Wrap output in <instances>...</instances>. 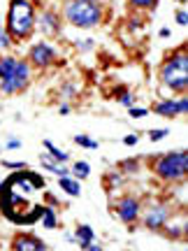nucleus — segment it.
Returning <instances> with one entry per match:
<instances>
[{
  "label": "nucleus",
  "instance_id": "2f4dec72",
  "mask_svg": "<svg viewBox=\"0 0 188 251\" xmlns=\"http://www.w3.org/2000/svg\"><path fill=\"white\" fill-rule=\"evenodd\" d=\"M61 114H63V117H65V114H70V107H68V105H63V107H61Z\"/></svg>",
  "mask_w": 188,
  "mask_h": 251
},
{
  "label": "nucleus",
  "instance_id": "ddd939ff",
  "mask_svg": "<svg viewBox=\"0 0 188 251\" xmlns=\"http://www.w3.org/2000/svg\"><path fill=\"white\" fill-rule=\"evenodd\" d=\"M58 186L63 188V191H65V193H70V196H79L81 193V188H79V181L77 179H72L70 175H68V177H61V179H58Z\"/></svg>",
  "mask_w": 188,
  "mask_h": 251
},
{
  "label": "nucleus",
  "instance_id": "5701e85b",
  "mask_svg": "<svg viewBox=\"0 0 188 251\" xmlns=\"http://www.w3.org/2000/svg\"><path fill=\"white\" fill-rule=\"evenodd\" d=\"M118 100H121V105H125V107H133V102H135V98L130 93H118Z\"/></svg>",
  "mask_w": 188,
  "mask_h": 251
},
{
  "label": "nucleus",
  "instance_id": "4468645a",
  "mask_svg": "<svg viewBox=\"0 0 188 251\" xmlns=\"http://www.w3.org/2000/svg\"><path fill=\"white\" fill-rule=\"evenodd\" d=\"M14 65H17V58H0V79H7L12 70H14Z\"/></svg>",
  "mask_w": 188,
  "mask_h": 251
},
{
  "label": "nucleus",
  "instance_id": "cd10ccee",
  "mask_svg": "<svg viewBox=\"0 0 188 251\" xmlns=\"http://www.w3.org/2000/svg\"><path fill=\"white\" fill-rule=\"evenodd\" d=\"M123 144H128V147L137 144V135H125V137H123Z\"/></svg>",
  "mask_w": 188,
  "mask_h": 251
},
{
  "label": "nucleus",
  "instance_id": "412c9836",
  "mask_svg": "<svg viewBox=\"0 0 188 251\" xmlns=\"http://www.w3.org/2000/svg\"><path fill=\"white\" fill-rule=\"evenodd\" d=\"M158 0H130V5L133 7H142V9H149V7H153Z\"/></svg>",
  "mask_w": 188,
  "mask_h": 251
},
{
  "label": "nucleus",
  "instance_id": "9d476101",
  "mask_svg": "<svg viewBox=\"0 0 188 251\" xmlns=\"http://www.w3.org/2000/svg\"><path fill=\"white\" fill-rule=\"evenodd\" d=\"M167 216H170L167 207L156 205L153 209H149V214H146V219H144V224L149 226V228H161L163 224H167Z\"/></svg>",
  "mask_w": 188,
  "mask_h": 251
},
{
  "label": "nucleus",
  "instance_id": "20e7f679",
  "mask_svg": "<svg viewBox=\"0 0 188 251\" xmlns=\"http://www.w3.org/2000/svg\"><path fill=\"white\" fill-rule=\"evenodd\" d=\"M161 79L174 91H186L188 86V56L186 51H177L170 61L163 63Z\"/></svg>",
  "mask_w": 188,
  "mask_h": 251
},
{
  "label": "nucleus",
  "instance_id": "7c9ffc66",
  "mask_svg": "<svg viewBox=\"0 0 188 251\" xmlns=\"http://www.w3.org/2000/svg\"><path fill=\"white\" fill-rule=\"evenodd\" d=\"M161 37H170V28H161Z\"/></svg>",
  "mask_w": 188,
  "mask_h": 251
},
{
  "label": "nucleus",
  "instance_id": "1a4fd4ad",
  "mask_svg": "<svg viewBox=\"0 0 188 251\" xmlns=\"http://www.w3.org/2000/svg\"><path fill=\"white\" fill-rule=\"evenodd\" d=\"M117 212L123 224H133L135 219H137V214H140V202L135 198H123L117 205Z\"/></svg>",
  "mask_w": 188,
  "mask_h": 251
},
{
  "label": "nucleus",
  "instance_id": "a878e982",
  "mask_svg": "<svg viewBox=\"0 0 188 251\" xmlns=\"http://www.w3.org/2000/svg\"><path fill=\"white\" fill-rule=\"evenodd\" d=\"M130 117H133V119H142V117H146V109H140V107H130Z\"/></svg>",
  "mask_w": 188,
  "mask_h": 251
},
{
  "label": "nucleus",
  "instance_id": "393cba45",
  "mask_svg": "<svg viewBox=\"0 0 188 251\" xmlns=\"http://www.w3.org/2000/svg\"><path fill=\"white\" fill-rule=\"evenodd\" d=\"M177 24H179V26H186L188 24V12H184V9L177 12Z\"/></svg>",
  "mask_w": 188,
  "mask_h": 251
},
{
  "label": "nucleus",
  "instance_id": "b1692460",
  "mask_svg": "<svg viewBox=\"0 0 188 251\" xmlns=\"http://www.w3.org/2000/svg\"><path fill=\"white\" fill-rule=\"evenodd\" d=\"M2 165L5 168H9V170H24L26 168V163L21 161V163H9V161H2Z\"/></svg>",
  "mask_w": 188,
  "mask_h": 251
},
{
  "label": "nucleus",
  "instance_id": "f3484780",
  "mask_svg": "<svg viewBox=\"0 0 188 251\" xmlns=\"http://www.w3.org/2000/svg\"><path fill=\"white\" fill-rule=\"evenodd\" d=\"M77 237L81 240V244H84V242H93V240H95L93 228H89V226H79V228H77Z\"/></svg>",
  "mask_w": 188,
  "mask_h": 251
},
{
  "label": "nucleus",
  "instance_id": "4be33fe9",
  "mask_svg": "<svg viewBox=\"0 0 188 251\" xmlns=\"http://www.w3.org/2000/svg\"><path fill=\"white\" fill-rule=\"evenodd\" d=\"M167 133H170L167 128H158V130H153V133L149 135V137H151L153 142H158V140H163V137H167Z\"/></svg>",
  "mask_w": 188,
  "mask_h": 251
},
{
  "label": "nucleus",
  "instance_id": "473e14b6",
  "mask_svg": "<svg viewBox=\"0 0 188 251\" xmlns=\"http://www.w3.org/2000/svg\"><path fill=\"white\" fill-rule=\"evenodd\" d=\"M177 2H186V0H177Z\"/></svg>",
  "mask_w": 188,
  "mask_h": 251
},
{
  "label": "nucleus",
  "instance_id": "2eb2a0df",
  "mask_svg": "<svg viewBox=\"0 0 188 251\" xmlns=\"http://www.w3.org/2000/svg\"><path fill=\"white\" fill-rule=\"evenodd\" d=\"M45 147H47V149H49V153H51V156H54V158H56V161H58V163L70 161V156H68V153H65V151H61V149H58V147H56V144L51 142V140H45Z\"/></svg>",
  "mask_w": 188,
  "mask_h": 251
},
{
  "label": "nucleus",
  "instance_id": "aec40b11",
  "mask_svg": "<svg viewBox=\"0 0 188 251\" xmlns=\"http://www.w3.org/2000/svg\"><path fill=\"white\" fill-rule=\"evenodd\" d=\"M9 45H12V37H9V33L0 30V51H7Z\"/></svg>",
  "mask_w": 188,
  "mask_h": 251
},
{
  "label": "nucleus",
  "instance_id": "f03ea898",
  "mask_svg": "<svg viewBox=\"0 0 188 251\" xmlns=\"http://www.w3.org/2000/svg\"><path fill=\"white\" fill-rule=\"evenodd\" d=\"M35 28V9L28 0H12L7 12V33L12 40H26Z\"/></svg>",
  "mask_w": 188,
  "mask_h": 251
},
{
  "label": "nucleus",
  "instance_id": "9b49d317",
  "mask_svg": "<svg viewBox=\"0 0 188 251\" xmlns=\"http://www.w3.org/2000/svg\"><path fill=\"white\" fill-rule=\"evenodd\" d=\"M14 249L19 251H45L47 244L42 240H35V237H17L14 240Z\"/></svg>",
  "mask_w": 188,
  "mask_h": 251
},
{
  "label": "nucleus",
  "instance_id": "6ab92c4d",
  "mask_svg": "<svg viewBox=\"0 0 188 251\" xmlns=\"http://www.w3.org/2000/svg\"><path fill=\"white\" fill-rule=\"evenodd\" d=\"M42 216H45V228H54V226H56V214H54V209L45 207Z\"/></svg>",
  "mask_w": 188,
  "mask_h": 251
},
{
  "label": "nucleus",
  "instance_id": "dca6fc26",
  "mask_svg": "<svg viewBox=\"0 0 188 251\" xmlns=\"http://www.w3.org/2000/svg\"><path fill=\"white\" fill-rule=\"evenodd\" d=\"M72 175L77 177V179H86L91 175V168H89V163H84V161H77L74 163V168H72Z\"/></svg>",
  "mask_w": 188,
  "mask_h": 251
},
{
  "label": "nucleus",
  "instance_id": "39448f33",
  "mask_svg": "<svg viewBox=\"0 0 188 251\" xmlns=\"http://www.w3.org/2000/svg\"><path fill=\"white\" fill-rule=\"evenodd\" d=\"M153 170L158 177L167 181H174V179H181L184 175L188 172V156L186 151H174V153H167V156H161Z\"/></svg>",
  "mask_w": 188,
  "mask_h": 251
},
{
  "label": "nucleus",
  "instance_id": "a211bd4d",
  "mask_svg": "<svg viewBox=\"0 0 188 251\" xmlns=\"http://www.w3.org/2000/svg\"><path fill=\"white\" fill-rule=\"evenodd\" d=\"M74 142L81 144V147H89V149H98V142H95V140H91V137H86V135H77V137H74Z\"/></svg>",
  "mask_w": 188,
  "mask_h": 251
},
{
  "label": "nucleus",
  "instance_id": "6e6552de",
  "mask_svg": "<svg viewBox=\"0 0 188 251\" xmlns=\"http://www.w3.org/2000/svg\"><path fill=\"white\" fill-rule=\"evenodd\" d=\"M156 114H161V117H177V114H186L188 112V100L181 98V100H163L156 105L153 109Z\"/></svg>",
  "mask_w": 188,
  "mask_h": 251
},
{
  "label": "nucleus",
  "instance_id": "f8f14e48",
  "mask_svg": "<svg viewBox=\"0 0 188 251\" xmlns=\"http://www.w3.org/2000/svg\"><path fill=\"white\" fill-rule=\"evenodd\" d=\"M40 26L45 28V33H58V17L54 12H45L40 17Z\"/></svg>",
  "mask_w": 188,
  "mask_h": 251
},
{
  "label": "nucleus",
  "instance_id": "bb28decb",
  "mask_svg": "<svg viewBox=\"0 0 188 251\" xmlns=\"http://www.w3.org/2000/svg\"><path fill=\"white\" fill-rule=\"evenodd\" d=\"M74 86H72V84H65V86H63V96H68V98H72V96H74Z\"/></svg>",
  "mask_w": 188,
  "mask_h": 251
},
{
  "label": "nucleus",
  "instance_id": "7ed1b4c3",
  "mask_svg": "<svg viewBox=\"0 0 188 251\" xmlns=\"http://www.w3.org/2000/svg\"><path fill=\"white\" fill-rule=\"evenodd\" d=\"M63 14H65V19L70 21L72 26L93 28L100 24L102 9H100L95 2H91V0H68Z\"/></svg>",
  "mask_w": 188,
  "mask_h": 251
},
{
  "label": "nucleus",
  "instance_id": "f257e3e1",
  "mask_svg": "<svg viewBox=\"0 0 188 251\" xmlns=\"http://www.w3.org/2000/svg\"><path fill=\"white\" fill-rule=\"evenodd\" d=\"M42 186H45V179L40 175L19 170V175L9 177L0 186L2 214L14 224H33V221H37L45 212V207L37 202V191Z\"/></svg>",
  "mask_w": 188,
  "mask_h": 251
},
{
  "label": "nucleus",
  "instance_id": "c85d7f7f",
  "mask_svg": "<svg viewBox=\"0 0 188 251\" xmlns=\"http://www.w3.org/2000/svg\"><path fill=\"white\" fill-rule=\"evenodd\" d=\"M7 149H21V140H17V137H12L7 142Z\"/></svg>",
  "mask_w": 188,
  "mask_h": 251
},
{
  "label": "nucleus",
  "instance_id": "423d86ee",
  "mask_svg": "<svg viewBox=\"0 0 188 251\" xmlns=\"http://www.w3.org/2000/svg\"><path fill=\"white\" fill-rule=\"evenodd\" d=\"M28 79H30V68H28L26 61H17L14 70L7 79H0V91L2 93H17V91H24L28 86Z\"/></svg>",
  "mask_w": 188,
  "mask_h": 251
},
{
  "label": "nucleus",
  "instance_id": "0eeeda50",
  "mask_svg": "<svg viewBox=\"0 0 188 251\" xmlns=\"http://www.w3.org/2000/svg\"><path fill=\"white\" fill-rule=\"evenodd\" d=\"M30 61L35 63L37 68H45V65L56 61V49L51 45H47V42H37L30 49Z\"/></svg>",
  "mask_w": 188,
  "mask_h": 251
},
{
  "label": "nucleus",
  "instance_id": "c756f323",
  "mask_svg": "<svg viewBox=\"0 0 188 251\" xmlns=\"http://www.w3.org/2000/svg\"><path fill=\"white\" fill-rule=\"evenodd\" d=\"M79 47H81V49H91V47H93V40H86V42H79Z\"/></svg>",
  "mask_w": 188,
  "mask_h": 251
},
{
  "label": "nucleus",
  "instance_id": "72a5a7b5",
  "mask_svg": "<svg viewBox=\"0 0 188 251\" xmlns=\"http://www.w3.org/2000/svg\"><path fill=\"white\" fill-rule=\"evenodd\" d=\"M91 2H95V0H91Z\"/></svg>",
  "mask_w": 188,
  "mask_h": 251
}]
</instances>
